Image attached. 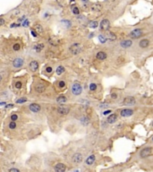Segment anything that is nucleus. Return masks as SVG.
I'll return each mask as SVG.
<instances>
[{"label":"nucleus","instance_id":"obj_1","mask_svg":"<svg viewBox=\"0 0 153 172\" xmlns=\"http://www.w3.org/2000/svg\"><path fill=\"white\" fill-rule=\"evenodd\" d=\"M69 50H70V52L73 55H78L80 52H81V50H82V48H81V44L79 43H73V45L70 46L69 48Z\"/></svg>","mask_w":153,"mask_h":172},{"label":"nucleus","instance_id":"obj_2","mask_svg":"<svg viewBox=\"0 0 153 172\" xmlns=\"http://www.w3.org/2000/svg\"><path fill=\"white\" fill-rule=\"evenodd\" d=\"M82 91V87L79 83H74L72 85V92L75 96H79Z\"/></svg>","mask_w":153,"mask_h":172},{"label":"nucleus","instance_id":"obj_3","mask_svg":"<svg viewBox=\"0 0 153 172\" xmlns=\"http://www.w3.org/2000/svg\"><path fill=\"white\" fill-rule=\"evenodd\" d=\"M142 30L141 29H134L133 31H132L131 32H130V34H129V36L132 38V39H138V38L141 37V35H142Z\"/></svg>","mask_w":153,"mask_h":172},{"label":"nucleus","instance_id":"obj_4","mask_svg":"<svg viewBox=\"0 0 153 172\" xmlns=\"http://www.w3.org/2000/svg\"><path fill=\"white\" fill-rule=\"evenodd\" d=\"M109 26H110V22L109 20H107V19H103L101 22H100V28L101 31H108V29H109Z\"/></svg>","mask_w":153,"mask_h":172},{"label":"nucleus","instance_id":"obj_5","mask_svg":"<svg viewBox=\"0 0 153 172\" xmlns=\"http://www.w3.org/2000/svg\"><path fill=\"white\" fill-rule=\"evenodd\" d=\"M24 64V60L22 57H17L13 61V66L14 68H21Z\"/></svg>","mask_w":153,"mask_h":172},{"label":"nucleus","instance_id":"obj_6","mask_svg":"<svg viewBox=\"0 0 153 172\" xmlns=\"http://www.w3.org/2000/svg\"><path fill=\"white\" fill-rule=\"evenodd\" d=\"M135 102H136V100H135L134 98L132 97V96H128L124 100L123 104L125 106H132V105H134Z\"/></svg>","mask_w":153,"mask_h":172},{"label":"nucleus","instance_id":"obj_7","mask_svg":"<svg viewBox=\"0 0 153 172\" xmlns=\"http://www.w3.org/2000/svg\"><path fill=\"white\" fill-rule=\"evenodd\" d=\"M151 148L150 147H146L144 148L143 150L141 151V152H140V156H141V158H147V157H149L151 154Z\"/></svg>","mask_w":153,"mask_h":172},{"label":"nucleus","instance_id":"obj_8","mask_svg":"<svg viewBox=\"0 0 153 172\" xmlns=\"http://www.w3.org/2000/svg\"><path fill=\"white\" fill-rule=\"evenodd\" d=\"M73 161L74 163H81L82 161V159H83V157H82V154L80 153V152H76L75 154H73Z\"/></svg>","mask_w":153,"mask_h":172},{"label":"nucleus","instance_id":"obj_9","mask_svg":"<svg viewBox=\"0 0 153 172\" xmlns=\"http://www.w3.org/2000/svg\"><path fill=\"white\" fill-rule=\"evenodd\" d=\"M54 169H55V172H65L66 169V167L63 163H57L55 165Z\"/></svg>","mask_w":153,"mask_h":172},{"label":"nucleus","instance_id":"obj_10","mask_svg":"<svg viewBox=\"0 0 153 172\" xmlns=\"http://www.w3.org/2000/svg\"><path fill=\"white\" fill-rule=\"evenodd\" d=\"M70 111V109H69V107H58V109H57V113L60 114V115H62V116H66L67 115Z\"/></svg>","mask_w":153,"mask_h":172},{"label":"nucleus","instance_id":"obj_11","mask_svg":"<svg viewBox=\"0 0 153 172\" xmlns=\"http://www.w3.org/2000/svg\"><path fill=\"white\" fill-rule=\"evenodd\" d=\"M133 114V110H131V109H125V110H122L120 111V115L124 117H130Z\"/></svg>","mask_w":153,"mask_h":172},{"label":"nucleus","instance_id":"obj_12","mask_svg":"<svg viewBox=\"0 0 153 172\" xmlns=\"http://www.w3.org/2000/svg\"><path fill=\"white\" fill-rule=\"evenodd\" d=\"M29 67H30V70L31 72H36L38 69H39V62L36 61V60H33L30 63L29 65Z\"/></svg>","mask_w":153,"mask_h":172},{"label":"nucleus","instance_id":"obj_13","mask_svg":"<svg viewBox=\"0 0 153 172\" xmlns=\"http://www.w3.org/2000/svg\"><path fill=\"white\" fill-rule=\"evenodd\" d=\"M29 108H30V110H31V111H32V112H34V113H38L39 111H40L41 110V107L37 103H31Z\"/></svg>","mask_w":153,"mask_h":172},{"label":"nucleus","instance_id":"obj_14","mask_svg":"<svg viewBox=\"0 0 153 172\" xmlns=\"http://www.w3.org/2000/svg\"><path fill=\"white\" fill-rule=\"evenodd\" d=\"M133 45V41L131 40H125V41H123L120 42V46L124 48H130Z\"/></svg>","mask_w":153,"mask_h":172},{"label":"nucleus","instance_id":"obj_15","mask_svg":"<svg viewBox=\"0 0 153 172\" xmlns=\"http://www.w3.org/2000/svg\"><path fill=\"white\" fill-rule=\"evenodd\" d=\"M149 45H150V41L147 40V39H143V40H141V41L139 42V46H140L141 48H146L149 47Z\"/></svg>","mask_w":153,"mask_h":172},{"label":"nucleus","instance_id":"obj_16","mask_svg":"<svg viewBox=\"0 0 153 172\" xmlns=\"http://www.w3.org/2000/svg\"><path fill=\"white\" fill-rule=\"evenodd\" d=\"M105 37L107 39V40H109V41H115L116 39V36L115 33H113L111 31H106V35H105Z\"/></svg>","mask_w":153,"mask_h":172},{"label":"nucleus","instance_id":"obj_17","mask_svg":"<svg viewBox=\"0 0 153 172\" xmlns=\"http://www.w3.org/2000/svg\"><path fill=\"white\" fill-rule=\"evenodd\" d=\"M117 119V115L116 114H111L107 117V123L108 124H114Z\"/></svg>","mask_w":153,"mask_h":172},{"label":"nucleus","instance_id":"obj_18","mask_svg":"<svg viewBox=\"0 0 153 172\" xmlns=\"http://www.w3.org/2000/svg\"><path fill=\"white\" fill-rule=\"evenodd\" d=\"M96 58L98 60H105L106 58V54L103 51H100L96 55Z\"/></svg>","mask_w":153,"mask_h":172},{"label":"nucleus","instance_id":"obj_19","mask_svg":"<svg viewBox=\"0 0 153 172\" xmlns=\"http://www.w3.org/2000/svg\"><path fill=\"white\" fill-rule=\"evenodd\" d=\"M35 89H36V91H37V92H39V93H42V92L45 91L46 87H45V85L44 84L40 83V84H38L37 86L35 87Z\"/></svg>","mask_w":153,"mask_h":172},{"label":"nucleus","instance_id":"obj_20","mask_svg":"<svg viewBox=\"0 0 153 172\" xmlns=\"http://www.w3.org/2000/svg\"><path fill=\"white\" fill-rule=\"evenodd\" d=\"M101 8H102V6H101L100 4L95 3V4H93V5H92L91 10H92V11H94V12H99V11H100V10H101Z\"/></svg>","mask_w":153,"mask_h":172},{"label":"nucleus","instance_id":"obj_21","mask_svg":"<svg viewBox=\"0 0 153 172\" xmlns=\"http://www.w3.org/2000/svg\"><path fill=\"white\" fill-rule=\"evenodd\" d=\"M56 101H57V103L63 104V103H66V101H67V99H66V96L60 95V96H58V97L56 98Z\"/></svg>","mask_w":153,"mask_h":172},{"label":"nucleus","instance_id":"obj_22","mask_svg":"<svg viewBox=\"0 0 153 172\" xmlns=\"http://www.w3.org/2000/svg\"><path fill=\"white\" fill-rule=\"evenodd\" d=\"M95 161V156L94 155H91V156H89L87 158V160H86V164L87 165H92Z\"/></svg>","mask_w":153,"mask_h":172},{"label":"nucleus","instance_id":"obj_23","mask_svg":"<svg viewBox=\"0 0 153 172\" xmlns=\"http://www.w3.org/2000/svg\"><path fill=\"white\" fill-rule=\"evenodd\" d=\"M33 48H34L37 52H40L41 50L44 48V44L43 43H38L36 44L34 47H33Z\"/></svg>","mask_w":153,"mask_h":172},{"label":"nucleus","instance_id":"obj_24","mask_svg":"<svg viewBox=\"0 0 153 172\" xmlns=\"http://www.w3.org/2000/svg\"><path fill=\"white\" fill-rule=\"evenodd\" d=\"M98 26H99V23L97 21H91L89 22V27L91 29H96Z\"/></svg>","mask_w":153,"mask_h":172},{"label":"nucleus","instance_id":"obj_25","mask_svg":"<svg viewBox=\"0 0 153 172\" xmlns=\"http://www.w3.org/2000/svg\"><path fill=\"white\" fill-rule=\"evenodd\" d=\"M48 42H49V44L53 45V46H57V44H58V40H56L55 37H52L48 40Z\"/></svg>","mask_w":153,"mask_h":172},{"label":"nucleus","instance_id":"obj_26","mask_svg":"<svg viewBox=\"0 0 153 172\" xmlns=\"http://www.w3.org/2000/svg\"><path fill=\"white\" fill-rule=\"evenodd\" d=\"M64 72H65V67L63 66H59L56 70V73L57 75H61Z\"/></svg>","mask_w":153,"mask_h":172},{"label":"nucleus","instance_id":"obj_27","mask_svg":"<svg viewBox=\"0 0 153 172\" xmlns=\"http://www.w3.org/2000/svg\"><path fill=\"white\" fill-rule=\"evenodd\" d=\"M34 29L36 30L38 33H40V34H42L43 33V28H42V26L40 24H36L35 25Z\"/></svg>","mask_w":153,"mask_h":172},{"label":"nucleus","instance_id":"obj_28","mask_svg":"<svg viewBox=\"0 0 153 172\" xmlns=\"http://www.w3.org/2000/svg\"><path fill=\"white\" fill-rule=\"evenodd\" d=\"M72 11H73V14H75V15H79V14H80V10H79V8L76 7V6H73V7Z\"/></svg>","mask_w":153,"mask_h":172},{"label":"nucleus","instance_id":"obj_29","mask_svg":"<svg viewBox=\"0 0 153 172\" xmlns=\"http://www.w3.org/2000/svg\"><path fill=\"white\" fill-rule=\"evenodd\" d=\"M26 101H27V98L22 97V98H20V99H18V100H16V103L21 104V103H24V102H26Z\"/></svg>","mask_w":153,"mask_h":172},{"label":"nucleus","instance_id":"obj_30","mask_svg":"<svg viewBox=\"0 0 153 172\" xmlns=\"http://www.w3.org/2000/svg\"><path fill=\"white\" fill-rule=\"evenodd\" d=\"M89 88H90V90H91V91H96V90H97V84L92 83H91V84H90V87H89Z\"/></svg>","mask_w":153,"mask_h":172},{"label":"nucleus","instance_id":"obj_31","mask_svg":"<svg viewBox=\"0 0 153 172\" xmlns=\"http://www.w3.org/2000/svg\"><path fill=\"white\" fill-rule=\"evenodd\" d=\"M20 48H21V45H20L19 43H15L13 46V49L14 50V51H19Z\"/></svg>","mask_w":153,"mask_h":172},{"label":"nucleus","instance_id":"obj_32","mask_svg":"<svg viewBox=\"0 0 153 172\" xmlns=\"http://www.w3.org/2000/svg\"><path fill=\"white\" fill-rule=\"evenodd\" d=\"M16 127V123L15 121H11L9 123V128L10 129H15Z\"/></svg>","mask_w":153,"mask_h":172},{"label":"nucleus","instance_id":"obj_33","mask_svg":"<svg viewBox=\"0 0 153 172\" xmlns=\"http://www.w3.org/2000/svg\"><path fill=\"white\" fill-rule=\"evenodd\" d=\"M99 40L100 41L101 43H105L106 41V38L105 37L104 35H100V36H99Z\"/></svg>","mask_w":153,"mask_h":172},{"label":"nucleus","instance_id":"obj_34","mask_svg":"<svg viewBox=\"0 0 153 172\" xmlns=\"http://www.w3.org/2000/svg\"><path fill=\"white\" fill-rule=\"evenodd\" d=\"M58 86H59V88H61V89L65 88L66 87V82L65 81H60L59 83H58Z\"/></svg>","mask_w":153,"mask_h":172},{"label":"nucleus","instance_id":"obj_35","mask_svg":"<svg viewBox=\"0 0 153 172\" xmlns=\"http://www.w3.org/2000/svg\"><path fill=\"white\" fill-rule=\"evenodd\" d=\"M22 82H16L15 83V84H14V86H15V88L16 89H21L22 88Z\"/></svg>","mask_w":153,"mask_h":172},{"label":"nucleus","instance_id":"obj_36","mask_svg":"<svg viewBox=\"0 0 153 172\" xmlns=\"http://www.w3.org/2000/svg\"><path fill=\"white\" fill-rule=\"evenodd\" d=\"M18 118V116L16 115V114H13L12 116H11V119H12V121H16Z\"/></svg>","mask_w":153,"mask_h":172},{"label":"nucleus","instance_id":"obj_37","mask_svg":"<svg viewBox=\"0 0 153 172\" xmlns=\"http://www.w3.org/2000/svg\"><path fill=\"white\" fill-rule=\"evenodd\" d=\"M62 22L64 24L66 25V27H69V26L71 25V22H70V21H68V20H65V21H62Z\"/></svg>","mask_w":153,"mask_h":172},{"label":"nucleus","instance_id":"obj_38","mask_svg":"<svg viewBox=\"0 0 153 172\" xmlns=\"http://www.w3.org/2000/svg\"><path fill=\"white\" fill-rule=\"evenodd\" d=\"M29 23H30V22H29V20H25L24 22H22V26H28Z\"/></svg>","mask_w":153,"mask_h":172},{"label":"nucleus","instance_id":"obj_39","mask_svg":"<svg viewBox=\"0 0 153 172\" xmlns=\"http://www.w3.org/2000/svg\"><path fill=\"white\" fill-rule=\"evenodd\" d=\"M52 71H53V69H52V67H51V66H48V67H47V68H46V72H47V73H51Z\"/></svg>","mask_w":153,"mask_h":172},{"label":"nucleus","instance_id":"obj_40","mask_svg":"<svg viewBox=\"0 0 153 172\" xmlns=\"http://www.w3.org/2000/svg\"><path fill=\"white\" fill-rule=\"evenodd\" d=\"M107 106H108L107 104H100V109H106V108H107Z\"/></svg>","mask_w":153,"mask_h":172},{"label":"nucleus","instance_id":"obj_41","mask_svg":"<svg viewBox=\"0 0 153 172\" xmlns=\"http://www.w3.org/2000/svg\"><path fill=\"white\" fill-rule=\"evenodd\" d=\"M19 13H20V11H19L18 9H16L15 11H13V16H16V15H18V14H19Z\"/></svg>","mask_w":153,"mask_h":172},{"label":"nucleus","instance_id":"obj_42","mask_svg":"<svg viewBox=\"0 0 153 172\" xmlns=\"http://www.w3.org/2000/svg\"><path fill=\"white\" fill-rule=\"evenodd\" d=\"M9 172H20V170L17 169H14V168H13V169H9Z\"/></svg>","mask_w":153,"mask_h":172},{"label":"nucleus","instance_id":"obj_43","mask_svg":"<svg viewBox=\"0 0 153 172\" xmlns=\"http://www.w3.org/2000/svg\"><path fill=\"white\" fill-rule=\"evenodd\" d=\"M111 98H112L113 100H116V98H117V94H116V93H112V94H111Z\"/></svg>","mask_w":153,"mask_h":172},{"label":"nucleus","instance_id":"obj_44","mask_svg":"<svg viewBox=\"0 0 153 172\" xmlns=\"http://www.w3.org/2000/svg\"><path fill=\"white\" fill-rule=\"evenodd\" d=\"M31 34H32L33 37H38V33L37 32H35L34 31H31Z\"/></svg>","mask_w":153,"mask_h":172},{"label":"nucleus","instance_id":"obj_45","mask_svg":"<svg viewBox=\"0 0 153 172\" xmlns=\"http://www.w3.org/2000/svg\"><path fill=\"white\" fill-rule=\"evenodd\" d=\"M0 25H1V26H3L4 24H5V20H4V18H1V20H0Z\"/></svg>","mask_w":153,"mask_h":172},{"label":"nucleus","instance_id":"obj_46","mask_svg":"<svg viewBox=\"0 0 153 172\" xmlns=\"http://www.w3.org/2000/svg\"><path fill=\"white\" fill-rule=\"evenodd\" d=\"M109 113H111V110H106L103 114L105 115V116H107V114H109Z\"/></svg>","mask_w":153,"mask_h":172},{"label":"nucleus","instance_id":"obj_47","mask_svg":"<svg viewBox=\"0 0 153 172\" xmlns=\"http://www.w3.org/2000/svg\"><path fill=\"white\" fill-rule=\"evenodd\" d=\"M12 107H13V104H8V105H6V108L7 109V108H12Z\"/></svg>","mask_w":153,"mask_h":172},{"label":"nucleus","instance_id":"obj_48","mask_svg":"<svg viewBox=\"0 0 153 172\" xmlns=\"http://www.w3.org/2000/svg\"><path fill=\"white\" fill-rule=\"evenodd\" d=\"M17 26H19V24H16V23H13L12 25H11V27H17Z\"/></svg>","mask_w":153,"mask_h":172},{"label":"nucleus","instance_id":"obj_49","mask_svg":"<svg viewBox=\"0 0 153 172\" xmlns=\"http://www.w3.org/2000/svg\"><path fill=\"white\" fill-rule=\"evenodd\" d=\"M82 2H84V3H86V2H88V0H81Z\"/></svg>","mask_w":153,"mask_h":172},{"label":"nucleus","instance_id":"obj_50","mask_svg":"<svg viewBox=\"0 0 153 172\" xmlns=\"http://www.w3.org/2000/svg\"><path fill=\"white\" fill-rule=\"evenodd\" d=\"M152 141H153V137H152Z\"/></svg>","mask_w":153,"mask_h":172},{"label":"nucleus","instance_id":"obj_51","mask_svg":"<svg viewBox=\"0 0 153 172\" xmlns=\"http://www.w3.org/2000/svg\"><path fill=\"white\" fill-rule=\"evenodd\" d=\"M152 125H153V122H152Z\"/></svg>","mask_w":153,"mask_h":172}]
</instances>
